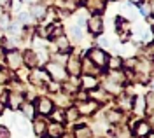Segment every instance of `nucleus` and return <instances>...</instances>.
<instances>
[{"instance_id":"nucleus-14","label":"nucleus","mask_w":154,"mask_h":138,"mask_svg":"<svg viewBox=\"0 0 154 138\" xmlns=\"http://www.w3.org/2000/svg\"><path fill=\"white\" fill-rule=\"evenodd\" d=\"M81 86L84 88V91H93V89L98 88V80H96L95 75H84L81 79Z\"/></svg>"},{"instance_id":"nucleus-44","label":"nucleus","mask_w":154,"mask_h":138,"mask_svg":"<svg viewBox=\"0 0 154 138\" xmlns=\"http://www.w3.org/2000/svg\"><path fill=\"white\" fill-rule=\"evenodd\" d=\"M147 138H154V135H152V133H149V135H147Z\"/></svg>"},{"instance_id":"nucleus-23","label":"nucleus","mask_w":154,"mask_h":138,"mask_svg":"<svg viewBox=\"0 0 154 138\" xmlns=\"http://www.w3.org/2000/svg\"><path fill=\"white\" fill-rule=\"evenodd\" d=\"M121 12H123V18H125V20H135V16H137L135 9L128 4V2H125V4L121 5Z\"/></svg>"},{"instance_id":"nucleus-7","label":"nucleus","mask_w":154,"mask_h":138,"mask_svg":"<svg viewBox=\"0 0 154 138\" xmlns=\"http://www.w3.org/2000/svg\"><path fill=\"white\" fill-rule=\"evenodd\" d=\"M67 72L74 77H77L81 74V59H79V56H68L67 58Z\"/></svg>"},{"instance_id":"nucleus-37","label":"nucleus","mask_w":154,"mask_h":138,"mask_svg":"<svg viewBox=\"0 0 154 138\" xmlns=\"http://www.w3.org/2000/svg\"><path fill=\"white\" fill-rule=\"evenodd\" d=\"M0 138H11L9 128H7L5 124H0Z\"/></svg>"},{"instance_id":"nucleus-11","label":"nucleus","mask_w":154,"mask_h":138,"mask_svg":"<svg viewBox=\"0 0 154 138\" xmlns=\"http://www.w3.org/2000/svg\"><path fill=\"white\" fill-rule=\"evenodd\" d=\"M121 89H123V86H121V84H117V82H114L112 79H109V77H107V79L103 80V91L109 93V94H119V93H121Z\"/></svg>"},{"instance_id":"nucleus-18","label":"nucleus","mask_w":154,"mask_h":138,"mask_svg":"<svg viewBox=\"0 0 154 138\" xmlns=\"http://www.w3.org/2000/svg\"><path fill=\"white\" fill-rule=\"evenodd\" d=\"M14 124H16V129H18L23 136H26V135L30 133L28 119H25V117H16V119H14Z\"/></svg>"},{"instance_id":"nucleus-12","label":"nucleus","mask_w":154,"mask_h":138,"mask_svg":"<svg viewBox=\"0 0 154 138\" xmlns=\"http://www.w3.org/2000/svg\"><path fill=\"white\" fill-rule=\"evenodd\" d=\"M30 14H32V18L33 20H42L46 14H48V7L46 5H42V4H32V9H30Z\"/></svg>"},{"instance_id":"nucleus-15","label":"nucleus","mask_w":154,"mask_h":138,"mask_svg":"<svg viewBox=\"0 0 154 138\" xmlns=\"http://www.w3.org/2000/svg\"><path fill=\"white\" fill-rule=\"evenodd\" d=\"M81 72L84 75H95L96 72H98V67H96L95 63H91L89 58H86L84 61H81Z\"/></svg>"},{"instance_id":"nucleus-2","label":"nucleus","mask_w":154,"mask_h":138,"mask_svg":"<svg viewBox=\"0 0 154 138\" xmlns=\"http://www.w3.org/2000/svg\"><path fill=\"white\" fill-rule=\"evenodd\" d=\"M46 72H48L49 77L54 80H65V77H67V70L63 68V65L54 63V61H49L46 65Z\"/></svg>"},{"instance_id":"nucleus-20","label":"nucleus","mask_w":154,"mask_h":138,"mask_svg":"<svg viewBox=\"0 0 154 138\" xmlns=\"http://www.w3.org/2000/svg\"><path fill=\"white\" fill-rule=\"evenodd\" d=\"M144 101H145V114L149 116V119H152V110H154V94H152V91H149L147 94H145V98H144Z\"/></svg>"},{"instance_id":"nucleus-3","label":"nucleus","mask_w":154,"mask_h":138,"mask_svg":"<svg viewBox=\"0 0 154 138\" xmlns=\"http://www.w3.org/2000/svg\"><path fill=\"white\" fill-rule=\"evenodd\" d=\"M35 110L38 112V116H49L53 110H54V103H53V100L48 98V96H40V98L37 100V107H35Z\"/></svg>"},{"instance_id":"nucleus-1","label":"nucleus","mask_w":154,"mask_h":138,"mask_svg":"<svg viewBox=\"0 0 154 138\" xmlns=\"http://www.w3.org/2000/svg\"><path fill=\"white\" fill-rule=\"evenodd\" d=\"M88 58L91 59V63H95L98 68H103V67H107L109 54L103 49H100V47H93V49L88 51Z\"/></svg>"},{"instance_id":"nucleus-25","label":"nucleus","mask_w":154,"mask_h":138,"mask_svg":"<svg viewBox=\"0 0 154 138\" xmlns=\"http://www.w3.org/2000/svg\"><path fill=\"white\" fill-rule=\"evenodd\" d=\"M131 103H133V100L128 98V96H121V98L117 100V107L121 112H128V110L131 109Z\"/></svg>"},{"instance_id":"nucleus-30","label":"nucleus","mask_w":154,"mask_h":138,"mask_svg":"<svg viewBox=\"0 0 154 138\" xmlns=\"http://www.w3.org/2000/svg\"><path fill=\"white\" fill-rule=\"evenodd\" d=\"M56 46L60 51H68L70 49V44H68V39L67 37H63V35H60L56 39Z\"/></svg>"},{"instance_id":"nucleus-38","label":"nucleus","mask_w":154,"mask_h":138,"mask_svg":"<svg viewBox=\"0 0 154 138\" xmlns=\"http://www.w3.org/2000/svg\"><path fill=\"white\" fill-rule=\"evenodd\" d=\"M96 44H98L100 49H109V40H107L105 37H100V39L96 40Z\"/></svg>"},{"instance_id":"nucleus-31","label":"nucleus","mask_w":154,"mask_h":138,"mask_svg":"<svg viewBox=\"0 0 154 138\" xmlns=\"http://www.w3.org/2000/svg\"><path fill=\"white\" fill-rule=\"evenodd\" d=\"M116 26H117V32L119 33H125V32H128V21L125 20V18H117L116 20Z\"/></svg>"},{"instance_id":"nucleus-8","label":"nucleus","mask_w":154,"mask_h":138,"mask_svg":"<svg viewBox=\"0 0 154 138\" xmlns=\"http://www.w3.org/2000/svg\"><path fill=\"white\" fill-rule=\"evenodd\" d=\"M151 133V122H145V121H138L133 126V135L138 138H144Z\"/></svg>"},{"instance_id":"nucleus-17","label":"nucleus","mask_w":154,"mask_h":138,"mask_svg":"<svg viewBox=\"0 0 154 138\" xmlns=\"http://www.w3.org/2000/svg\"><path fill=\"white\" fill-rule=\"evenodd\" d=\"M131 109H133L135 116H144V114H145V101H144V96H137V98H133Z\"/></svg>"},{"instance_id":"nucleus-27","label":"nucleus","mask_w":154,"mask_h":138,"mask_svg":"<svg viewBox=\"0 0 154 138\" xmlns=\"http://www.w3.org/2000/svg\"><path fill=\"white\" fill-rule=\"evenodd\" d=\"M88 21V12L86 9H81L75 12V25H79V26H84Z\"/></svg>"},{"instance_id":"nucleus-28","label":"nucleus","mask_w":154,"mask_h":138,"mask_svg":"<svg viewBox=\"0 0 154 138\" xmlns=\"http://www.w3.org/2000/svg\"><path fill=\"white\" fill-rule=\"evenodd\" d=\"M107 65L110 67L112 70H119L121 67H123V59L119 58V56H109V59H107Z\"/></svg>"},{"instance_id":"nucleus-9","label":"nucleus","mask_w":154,"mask_h":138,"mask_svg":"<svg viewBox=\"0 0 154 138\" xmlns=\"http://www.w3.org/2000/svg\"><path fill=\"white\" fill-rule=\"evenodd\" d=\"M46 129H48V122H46L44 116H40V117H33V133H35L37 136L46 135Z\"/></svg>"},{"instance_id":"nucleus-36","label":"nucleus","mask_w":154,"mask_h":138,"mask_svg":"<svg viewBox=\"0 0 154 138\" xmlns=\"http://www.w3.org/2000/svg\"><path fill=\"white\" fill-rule=\"evenodd\" d=\"M21 2L23 0H11L9 4H11V10L12 12H18L19 9H21Z\"/></svg>"},{"instance_id":"nucleus-13","label":"nucleus","mask_w":154,"mask_h":138,"mask_svg":"<svg viewBox=\"0 0 154 138\" xmlns=\"http://www.w3.org/2000/svg\"><path fill=\"white\" fill-rule=\"evenodd\" d=\"M86 9L93 14H100L105 9V0H88L86 2Z\"/></svg>"},{"instance_id":"nucleus-29","label":"nucleus","mask_w":154,"mask_h":138,"mask_svg":"<svg viewBox=\"0 0 154 138\" xmlns=\"http://www.w3.org/2000/svg\"><path fill=\"white\" fill-rule=\"evenodd\" d=\"M79 110L75 109V107H70V109L65 112V121H70V122H74V121H77L79 119Z\"/></svg>"},{"instance_id":"nucleus-33","label":"nucleus","mask_w":154,"mask_h":138,"mask_svg":"<svg viewBox=\"0 0 154 138\" xmlns=\"http://www.w3.org/2000/svg\"><path fill=\"white\" fill-rule=\"evenodd\" d=\"M49 116L54 119V122H58V124H63V121H65V112L63 110H53Z\"/></svg>"},{"instance_id":"nucleus-10","label":"nucleus","mask_w":154,"mask_h":138,"mask_svg":"<svg viewBox=\"0 0 154 138\" xmlns=\"http://www.w3.org/2000/svg\"><path fill=\"white\" fill-rule=\"evenodd\" d=\"M7 103H9V107L12 110H18L19 107L25 103L23 94H19V93H9V94H7Z\"/></svg>"},{"instance_id":"nucleus-32","label":"nucleus","mask_w":154,"mask_h":138,"mask_svg":"<svg viewBox=\"0 0 154 138\" xmlns=\"http://www.w3.org/2000/svg\"><path fill=\"white\" fill-rule=\"evenodd\" d=\"M21 26H23V25H21V23H12V25H11L9 26V33L11 35H12V37H18V35H21V33H23V28H21Z\"/></svg>"},{"instance_id":"nucleus-21","label":"nucleus","mask_w":154,"mask_h":138,"mask_svg":"<svg viewBox=\"0 0 154 138\" xmlns=\"http://www.w3.org/2000/svg\"><path fill=\"white\" fill-rule=\"evenodd\" d=\"M74 138H93V131H91V128H88V126H77L75 128V135H74Z\"/></svg>"},{"instance_id":"nucleus-41","label":"nucleus","mask_w":154,"mask_h":138,"mask_svg":"<svg viewBox=\"0 0 154 138\" xmlns=\"http://www.w3.org/2000/svg\"><path fill=\"white\" fill-rule=\"evenodd\" d=\"M9 2H11V0H0V5H4V7H7V5H9Z\"/></svg>"},{"instance_id":"nucleus-34","label":"nucleus","mask_w":154,"mask_h":138,"mask_svg":"<svg viewBox=\"0 0 154 138\" xmlns=\"http://www.w3.org/2000/svg\"><path fill=\"white\" fill-rule=\"evenodd\" d=\"M70 35L74 37L75 40H81L82 39V32H81V26L79 25H72L70 26Z\"/></svg>"},{"instance_id":"nucleus-24","label":"nucleus","mask_w":154,"mask_h":138,"mask_svg":"<svg viewBox=\"0 0 154 138\" xmlns=\"http://www.w3.org/2000/svg\"><path fill=\"white\" fill-rule=\"evenodd\" d=\"M60 35H63V26H61V25H51V26H48V37L49 39H58Z\"/></svg>"},{"instance_id":"nucleus-5","label":"nucleus","mask_w":154,"mask_h":138,"mask_svg":"<svg viewBox=\"0 0 154 138\" xmlns=\"http://www.w3.org/2000/svg\"><path fill=\"white\" fill-rule=\"evenodd\" d=\"M75 109L79 110L81 116H91L93 112L98 110V101H95V100H84V101H81L77 105Z\"/></svg>"},{"instance_id":"nucleus-6","label":"nucleus","mask_w":154,"mask_h":138,"mask_svg":"<svg viewBox=\"0 0 154 138\" xmlns=\"http://www.w3.org/2000/svg\"><path fill=\"white\" fill-rule=\"evenodd\" d=\"M5 61H7V65L12 70H19V67L23 65V56H21V52H18L16 49H12V51H7Z\"/></svg>"},{"instance_id":"nucleus-19","label":"nucleus","mask_w":154,"mask_h":138,"mask_svg":"<svg viewBox=\"0 0 154 138\" xmlns=\"http://www.w3.org/2000/svg\"><path fill=\"white\" fill-rule=\"evenodd\" d=\"M51 138H58L63 135V124H58V122H53V124H48V129H46Z\"/></svg>"},{"instance_id":"nucleus-42","label":"nucleus","mask_w":154,"mask_h":138,"mask_svg":"<svg viewBox=\"0 0 154 138\" xmlns=\"http://www.w3.org/2000/svg\"><path fill=\"white\" fill-rule=\"evenodd\" d=\"M130 2H133V4H142V2H145V0H130Z\"/></svg>"},{"instance_id":"nucleus-22","label":"nucleus","mask_w":154,"mask_h":138,"mask_svg":"<svg viewBox=\"0 0 154 138\" xmlns=\"http://www.w3.org/2000/svg\"><path fill=\"white\" fill-rule=\"evenodd\" d=\"M19 109H21V112H23V117L25 119H33L35 117V107H33L32 103L26 101V103H23Z\"/></svg>"},{"instance_id":"nucleus-26","label":"nucleus","mask_w":154,"mask_h":138,"mask_svg":"<svg viewBox=\"0 0 154 138\" xmlns=\"http://www.w3.org/2000/svg\"><path fill=\"white\" fill-rule=\"evenodd\" d=\"M121 119H123V112H121V110H110V112H107V121H109L110 124L121 122Z\"/></svg>"},{"instance_id":"nucleus-43","label":"nucleus","mask_w":154,"mask_h":138,"mask_svg":"<svg viewBox=\"0 0 154 138\" xmlns=\"http://www.w3.org/2000/svg\"><path fill=\"white\" fill-rule=\"evenodd\" d=\"M25 2H28V4H37V0H25Z\"/></svg>"},{"instance_id":"nucleus-40","label":"nucleus","mask_w":154,"mask_h":138,"mask_svg":"<svg viewBox=\"0 0 154 138\" xmlns=\"http://www.w3.org/2000/svg\"><path fill=\"white\" fill-rule=\"evenodd\" d=\"M58 138H74V135H70V133H63L61 136H58Z\"/></svg>"},{"instance_id":"nucleus-4","label":"nucleus","mask_w":154,"mask_h":138,"mask_svg":"<svg viewBox=\"0 0 154 138\" xmlns=\"http://www.w3.org/2000/svg\"><path fill=\"white\" fill-rule=\"evenodd\" d=\"M88 28H89V32L93 33V35H100L102 32H103V18L100 16V14H93L89 20L86 21Z\"/></svg>"},{"instance_id":"nucleus-16","label":"nucleus","mask_w":154,"mask_h":138,"mask_svg":"<svg viewBox=\"0 0 154 138\" xmlns=\"http://www.w3.org/2000/svg\"><path fill=\"white\" fill-rule=\"evenodd\" d=\"M23 63L28 67V68H32V67H35L38 63V59H37V54H35V51H32V49H28V51H25L23 54Z\"/></svg>"},{"instance_id":"nucleus-39","label":"nucleus","mask_w":154,"mask_h":138,"mask_svg":"<svg viewBox=\"0 0 154 138\" xmlns=\"http://www.w3.org/2000/svg\"><path fill=\"white\" fill-rule=\"evenodd\" d=\"M123 52H125L126 56H128V54H133L135 47H133V46H130V44H125V46H123Z\"/></svg>"},{"instance_id":"nucleus-35","label":"nucleus","mask_w":154,"mask_h":138,"mask_svg":"<svg viewBox=\"0 0 154 138\" xmlns=\"http://www.w3.org/2000/svg\"><path fill=\"white\" fill-rule=\"evenodd\" d=\"M19 23H21V25H32V23H33L32 14H30V12H21V16H19Z\"/></svg>"}]
</instances>
